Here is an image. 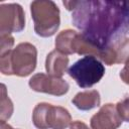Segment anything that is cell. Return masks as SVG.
Masks as SVG:
<instances>
[{"label": "cell", "instance_id": "ffe728a7", "mask_svg": "<svg viewBox=\"0 0 129 129\" xmlns=\"http://www.w3.org/2000/svg\"><path fill=\"white\" fill-rule=\"evenodd\" d=\"M0 129H14V128H12L9 124H7L6 122H3V121H1V126H0Z\"/></svg>", "mask_w": 129, "mask_h": 129}, {"label": "cell", "instance_id": "277c9868", "mask_svg": "<svg viewBox=\"0 0 129 129\" xmlns=\"http://www.w3.org/2000/svg\"><path fill=\"white\" fill-rule=\"evenodd\" d=\"M79 87L91 88L99 83L105 75V67L93 55H85L83 58L76 61L68 71Z\"/></svg>", "mask_w": 129, "mask_h": 129}, {"label": "cell", "instance_id": "ba28073f", "mask_svg": "<svg viewBox=\"0 0 129 129\" xmlns=\"http://www.w3.org/2000/svg\"><path fill=\"white\" fill-rule=\"evenodd\" d=\"M99 58L108 66L126 62L129 59V37H121L101 50Z\"/></svg>", "mask_w": 129, "mask_h": 129}, {"label": "cell", "instance_id": "44dd1931", "mask_svg": "<svg viewBox=\"0 0 129 129\" xmlns=\"http://www.w3.org/2000/svg\"><path fill=\"white\" fill-rule=\"evenodd\" d=\"M128 2H129V1H128ZM128 32H129V29H128Z\"/></svg>", "mask_w": 129, "mask_h": 129}, {"label": "cell", "instance_id": "3957f363", "mask_svg": "<svg viewBox=\"0 0 129 129\" xmlns=\"http://www.w3.org/2000/svg\"><path fill=\"white\" fill-rule=\"evenodd\" d=\"M34 31L41 37L52 36L59 27V9L53 1L37 0L30 4Z\"/></svg>", "mask_w": 129, "mask_h": 129}, {"label": "cell", "instance_id": "9c48e42d", "mask_svg": "<svg viewBox=\"0 0 129 129\" xmlns=\"http://www.w3.org/2000/svg\"><path fill=\"white\" fill-rule=\"evenodd\" d=\"M69 64V57L67 54L59 52L58 50L50 51L45 60V70L48 75L56 78H61L66 73Z\"/></svg>", "mask_w": 129, "mask_h": 129}, {"label": "cell", "instance_id": "8992f818", "mask_svg": "<svg viewBox=\"0 0 129 129\" xmlns=\"http://www.w3.org/2000/svg\"><path fill=\"white\" fill-rule=\"evenodd\" d=\"M29 87L39 93H45L53 96H62L69 91V84L61 78L52 77L42 73L35 74L29 80Z\"/></svg>", "mask_w": 129, "mask_h": 129}, {"label": "cell", "instance_id": "e0dca14e", "mask_svg": "<svg viewBox=\"0 0 129 129\" xmlns=\"http://www.w3.org/2000/svg\"><path fill=\"white\" fill-rule=\"evenodd\" d=\"M117 111L123 121L129 122V97L116 104Z\"/></svg>", "mask_w": 129, "mask_h": 129}, {"label": "cell", "instance_id": "7a4b0ae2", "mask_svg": "<svg viewBox=\"0 0 129 129\" xmlns=\"http://www.w3.org/2000/svg\"><path fill=\"white\" fill-rule=\"evenodd\" d=\"M37 50L29 42H21L14 49L0 54V71L3 75L29 76L36 67Z\"/></svg>", "mask_w": 129, "mask_h": 129}, {"label": "cell", "instance_id": "9a60e30c", "mask_svg": "<svg viewBox=\"0 0 129 129\" xmlns=\"http://www.w3.org/2000/svg\"><path fill=\"white\" fill-rule=\"evenodd\" d=\"M0 113H1L0 114L1 121L3 122L9 119L13 113V104L7 95L6 87L4 84L1 85V112Z\"/></svg>", "mask_w": 129, "mask_h": 129}, {"label": "cell", "instance_id": "8fae6325", "mask_svg": "<svg viewBox=\"0 0 129 129\" xmlns=\"http://www.w3.org/2000/svg\"><path fill=\"white\" fill-rule=\"evenodd\" d=\"M85 54V55H93V56H100L101 49L95 45L91 40H89L82 32L75 35L73 42H72V54Z\"/></svg>", "mask_w": 129, "mask_h": 129}, {"label": "cell", "instance_id": "30bf717a", "mask_svg": "<svg viewBox=\"0 0 129 129\" xmlns=\"http://www.w3.org/2000/svg\"><path fill=\"white\" fill-rule=\"evenodd\" d=\"M72 117L69 111L59 106H50L47 115L48 129H66L71 125Z\"/></svg>", "mask_w": 129, "mask_h": 129}, {"label": "cell", "instance_id": "2e32d148", "mask_svg": "<svg viewBox=\"0 0 129 129\" xmlns=\"http://www.w3.org/2000/svg\"><path fill=\"white\" fill-rule=\"evenodd\" d=\"M14 44V38L10 34H1L0 35V54H4L11 50Z\"/></svg>", "mask_w": 129, "mask_h": 129}, {"label": "cell", "instance_id": "4fadbf2b", "mask_svg": "<svg viewBox=\"0 0 129 129\" xmlns=\"http://www.w3.org/2000/svg\"><path fill=\"white\" fill-rule=\"evenodd\" d=\"M77 34L73 29H66L60 31L55 38V49L63 54H72V42Z\"/></svg>", "mask_w": 129, "mask_h": 129}, {"label": "cell", "instance_id": "52a82bcc", "mask_svg": "<svg viewBox=\"0 0 129 129\" xmlns=\"http://www.w3.org/2000/svg\"><path fill=\"white\" fill-rule=\"evenodd\" d=\"M116 105L108 103L103 105L100 110L91 118L92 129H118L122 124Z\"/></svg>", "mask_w": 129, "mask_h": 129}, {"label": "cell", "instance_id": "ac0fdd59", "mask_svg": "<svg viewBox=\"0 0 129 129\" xmlns=\"http://www.w3.org/2000/svg\"><path fill=\"white\" fill-rule=\"evenodd\" d=\"M120 78L125 84L129 85V59L125 62V67L120 72Z\"/></svg>", "mask_w": 129, "mask_h": 129}, {"label": "cell", "instance_id": "7c38bea8", "mask_svg": "<svg viewBox=\"0 0 129 129\" xmlns=\"http://www.w3.org/2000/svg\"><path fill=\"white\" fill-rule=\"evenodd\" d=\"M73 104L82 111H88L94 109L100 105V94L96 90H90L78 93L72 100Z\"/></svg>", "mask_w": 129, "mask_h": 129}, {"label": "cell", "instance_id": "d6986e66", "mask_svg": "<svg viewBox=\"0 0 129 129\" xmlns=\"http://www.w3.org/2000/svg\"><path fill=\"white\" fill-rule=\"evenodd\" d=\"M69 129H90L84 122L81 121H74L73 123H71Z\"/></svg>", "mask_w": 129, "mask_h": 129}, {"label": "cell", "instance_id": "5b68a950", "mask_svg": "<svg viewBox=\"0 0 129 129\" xmlns=\"http://www.w3.org/2000/svg\"><path fill=\"white\" fill-rule=\"evenodd\" d=\"M25 26L23 8L17 3L0 5V33L10 34L20 32Z\"/></svg>", "mask_w": 129, "mask_h": 129}, {"label": "cell", "instance_id": "5bb4252c", "mask_svg": "<svg viewBox=\"0 0 129 129\" xmlns=\"http://www.w3.org/2000/svg\"><path fill=\"white\" fill-rule=\"evenodd\" d=\"M51 104L38 103L32 113V122L37 129H48L47 127V115Z\"/></svg>", "mask_w": 129, "mask_h": 129}, {"label": "cell", "instance_id": "6da1fadb", "mask_svg": "<svg viewBox=\"0 0 129 129\" xmlns=\"http://www.w3.org/2000/svg\"><path fill=\"white\" fill-rule=\"evenodd\" d=\"M63 5L73 11L74 25L101 50L128 32V1H63Z\"/></svg>", "mask_w": 129, "mask_h": 129}]
</instances>
